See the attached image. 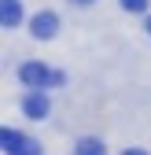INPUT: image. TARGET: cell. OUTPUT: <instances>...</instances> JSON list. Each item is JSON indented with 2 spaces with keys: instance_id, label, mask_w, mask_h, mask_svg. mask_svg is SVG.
Listing matches in <instances>:
<instances>
[{
  "instance_id": "6",
  "label": "cell",
  "mask_w": 151,
  "mask_h": 155,
  "mask_svg": "<svg viewBox=\"0 0 151 155\" xmlns=\"http://www.w3.org/2000/svg\"><path fill=\"white\" fill-rule=\"evenodd\" d=\"M22 133H15V129H4V151L11 155V151H18V148H22Z\"/></svg>"
},
{
  "instance_id": "10",
  "label": "cell",
  "mask_w": 151,
  "mask_h": 155,
  "mask_svg": "<svg viewBox=\"0 0 151 155\" xmlns=\"http://www.w3.org/2000/svg\"><path fill=\"white\" fill-rule=\"evenodd\" d=\"M147 33H151V18H147Z\"/></svg>"
},
{
  "instance_id": "1",
  "label": "cell",
  "mask_w": 151,
  "mask_h": 155,
  "mask_svg": "<svg viewBox=\"0 0 151 155\" xmlns=\"http://www.w3.org/2000/svg\"><path fill=\"white\" fill-rule=\"evenodd\" d=\"M18 81L30 85V89H44L48 81H59V74H52L44 63H22L18 67Z\"/></svg>"
},
{
  "instance_id": "3",
  "label": "cell",
  "mask_w": 151,
  "mask_h": 155,
  "mask_svg": "<svg viewBox=\"0 0 151 155\" xmlns=\"http://www.w3.org/2000/svg\"><path fill=\"white\" fill-rule=\"evenodd\" d=\"M22 111L30 114V118H48V96H41V92H30L26 100H22Z\"/></svg>"
},
{
  "instance_id": "11",
  "label": "cell",
  "mask_w": 151,
  "mask_h": 155,
  "mask_svg": "<svg viewBox=\"0 0 151 155\" xmlns=\"http://www.w3.org/2000/svg\"><path fill=\"white\" fill-rule=\"evenodd\" d=\"M81 4H88V0H81Z\"/></svg>"
},
{
  "instance_id": "5",
  "label": "cell",
  "mask_w": 151,
  "mask_h": 155,
  "mask_svg": "<svg viewBox=\"0 0 151 155\" xmlns=\"http://www.w3.org/2000/svg\"><path fill=\"white\" fill-rule=\"evenodd\" d=\"M74 155H107V148H103V140H96V137H81L78 144H74Z\"/></svg>"
},
{
  "instance_id": "8",
  "label": "cell",
  "mask_w": 151,
  "mask_h": 155,
  "mask_svg": "<svg viewBox=\"0 0 151 155\" xmlns=\"http://www.w3.org/2000/svg\"><path fill=\"white\" fill-rule=\"evenodd\" d=\"M125 11H147V0H122Z\"/></svg>"
},
{
  "instance_id": "9",
  "label": "cell",
  "mask_w": 151,
  "mask_h": 155,
  "mask_svg": "<svg viewBox=\"0 0 151 155\" xmlns=\"http://www.w3.org/2000/svg\"><path fill=\"white\" fill-rule=\"evenodd\" d=\"M122 155H147L144 148H129V151H122Z\"/></svg>"
},
{
  "instance_id": "7",
  "label": "cell",
  "mask_w": 151,
  "mask_h": 155,
  "mask_svg": "<svg viewBox=\"0 0 151 155\" xmlns=\"http://www.w3.org/2000/svg\"><path fill=\"white\" fill-rule=\"evenodd\" d=\"M11 155H41V148H37V140H22V148H18V151H11Z\"/></svg>"
},
{
  "instance_id": "2",
  "label": "cell",
  "mask_w": 151,
  "mask_h": 155,
  "mask_svg": "<svg viewBox=\"0 0 151 155\" xmlns=\"http://www.w3.org/2000/svg\"><path fill=\"white\" fill-rule=\"evenodd\" d=\"M55 30H59V18H55L52 11H41V15H33V37H52Z\"/></svg>"
},
{
  "instance_id": "4",
  "label": "cell",
  "mask_w": 151,
  "mask_h": 155,
  "mask_svg": "<svg viewBox=\"0 0 151 155\" xmlns=\"http://www.w3.org/2000/svg\"><path fill=\"white\" fill-rule=\"evenodd\" d=\"M0 18H4V26H18L22 22V4L18 0H0Z\"/></svg>"
}]
</instances>
